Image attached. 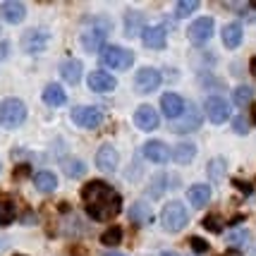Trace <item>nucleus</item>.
Listing matches in <instances>:
<instances>
[{
    "label": "nucleus",
    "mask_w": 256,
    "mask_h": 256,
    "mask_svg": "<svg viewBox=\"0 0 256 256\" xmlns=\"http://www.w3.org/2000/svg\"><path fill=\"white\" fill-rule=\"evenodd\" d=\"M122 237H124V232H122V228H118V225H112V228H108L106 232L100 234V242L106 246H118L120 242H122Z\"/></svg>",
    "instance_id": "c756f323"
},
{
    "label": "nucleus",
    "mask_w": 256,
    "mask_h": 256,
    "mask_svg": "<svg viewBox=\"0 0 256 256\" xmlns=\"http://www.w3.org/2000/svg\"><path fill=\"white\" fill-rule=\"evenodd\" d=\"M184 108H187V115L180 120L178 118V122H175V132L178 134H184V132H194V130H199V124H201V112L196 110V106L194 103H184Z\"/></svg>",
    "instance_id": "2eb2a0df"
},
{
    "label": "nucleus",
    "mask_w": 256,
    "mask_h": 256,
    "mask_svg": "<svg viewBox=\"0 0 256 256\" xmlns=\"http://www.w3.org/2000/svg\"><path fill=\"white\" fill-rule=\"evenodd\" d=\"M8 53H10V44L8 41H0V60H5Z\"/></svg>",
    "instance_id": "58836bf2"
},
{
    "label": "nucleus",
    "mask_w": 256,
    "mask_h": 256,
    "mask_svg": "<svg viewBox=\"0 0 256 256\" xmlns=\"http://www.w3.org/2000/svg\"><path fill=\"white\" fill-rule=\"evenodd\" d=\"M232 127H234V132H237V134H246V118H244V115L234 118Z\"/></svg>",
    "instance_id": "e433bc0d"
},
{
    "label": "nucleus",
    "mask_w": 256,
    "mask_h": 256,
    "mask_svg": "<svg viewBox=\"0 0 256 256\" xmlns=\"http://www.w3.org/2000/svg\"><path fill=\"white\" fill-rule=\"evenodd\" d=\"M204 110L208 115V120L216 124H223L228 118H230V106L223 96H208L206 103H204Z\"/></svg>",
    "instance_id": "1a4fd4ad"
},
{
    "label": "nucleus",
    "mask_w": 256,
    "mask_h": 256,
    "mask_svg": "<svg viewBox=\"0 0 256 256\" xmlns=\"http://www.w3.org/2000/svg\"><path fill=\"white\" fill-rule=\"evenodd\" d=\"M86 84H89V89L96 91V94H110V91H115V86H118V79L112 77V74H108L106 70H94L89 77H86Z\"/></svg>",
    "instance_id": "f8f14e48"
},
{
    "label": "nucleus",
    "mask_w": 256,
    "mask_h": 256,
    "mask_svg": "<svg viewBox=\"0 0 256 256\" xmlns=\"http://www.w3.org/2000/svg\"><path fill=\"white\" fill-rule=\"evenodd\" d=\"M72 122L84 127V130H96L103 122V112L96 106H77L72 110Z\"/></svg>",
    "instance_id": "423d86ee"
},
{
    "label": "nucleus",
    "mask_w": 256,
    "mask_h": 256,
    "mask_svg": "<svg viewBox=\"0 0 256 256\" xmlns=\"http://www.w3.org/2000/svg\"><path fill=\"white\" fill-rule=\"evenodd\" d=\"M103 256H127V254H120V252H106Z\"/></svg>",
    "instance_id": "a19ab883"
},
{
    "label": "nucleus",
    "mask_w": 256,
    "mask_h": 256,
    "mask_svg": "<svg viewBox=\"0 0 256 256\" xmlns=\"http://www.w3.org/2000/svg\"><path fill=\"white\" fill-rule=\"evenodd\" d=\"M0 17L8 24H20L26 17V8L24 2H17V0H8L0 5Z\"/></svg>",
    "instance_id": "f3484780"
},
{
    "label": "nucleus",
    "mask_w": 256,
    "mask_h": 256,
    "mask_svg": "<svg viewBox=\"0 0 256 256\" xmlns=\"http://www.w3.org/2000/svg\"><path fill=\"white\" fill-rule=\"evenodd\" d=\"M142 44L151 50H160L168 44V29L163 24H154V26H144L142 29Z\"/></svg>",
    "instance_id": "9b49d317"
},
{
    "label": "nucleus",
    "mask_w": 256,
    "mask_h": 256,
    "mask_svg": "<svg viewBox=\"0 0 256 256\" xmlns=\"http://www.w3.org/2000/svg\"><path fill=\"white\" fill-rule=\"evenodd\" d=\"M242 36H244V34H242V24L230 22L223 26V46L228 50H234L237 46L242 44Z\"/></svg>",
    "instance_id": "412c9836"
},
{
    "label": "nucleus",
    "mask_w": 256,
    "mask_h": 256,
    "mask_svg": "<svg viewBox=\"0 0 256 256\" xmlns=\"http://www.w3.org/2000/svg\"><path fill=\"white\" fill-rule=\"evenodd\" d=\"M228 244L237 246V249H244L246 244H249V240H252V234H249V230L246 228H234V230H230L228 232Z\"/></svg>",
    "instance_id": "a878e982"
},
{
    "label": "nucleus",
    "mask_w": 256,
    "mask_h": 256,
    "mask_svg": "<svg viewBox=\"0 0 256 256\" xmlns=\"http://www.w3.org/2000/svg\"><path fill=\"white\" fill-rule=\"evenodd\" d=\"M120 163V154L115 151V146L112 144H103L96 151V168L103 170V172H112L115 168Z\"/></svg>",
    "instance_id": "4468645a"
},
{
    "label": "nucleus",
    "mask_w": 256,
    "mask_h": 256,
    "mask_svg": "<svg viewBox=\"0 0 256 256\" xmlns=\"http://www.w3.org/2000/svg\"><path fill=\"white\" fill-rule=\"evenodd\" d=\"M142 22H144V17L139 14V12H130L127 17H124V34L132 38L136 34L142 32Z\"/></svg>",
    "instance_id": "c85d7f7f"
},
{
    "label": "nucleus",
    "mask_w": 256,
    "mask_h": 256,
    "mask_svg": "<svg viewBox=\"0 0 256 256\" xmlns=\"http://www.w3.org/2000/svg\"><path fill=\"white\" fill-rule=\"evenodd\" d=\"M252 112H254L252 118H254V122H256V103H254V106H252Z\"/></svg>",
    "instance_id": "c03bdc74"
},
{
    "label": "nucleus",
    "mask_w": 256,
    "mask_h": 256,
    "mask_svg": "<svg viewBox=\"0 0 256 256\" xmlns=\"http://www.w3.org/2000/svg\"><path fill=\"white\" fill-rule=\"evenodd\" d=\"M82 201H84V208L94 220H110L118 213L122 211V196L112 190L108 182L103 180H91L84 184L82 190Z\"/></svg>",
    "instance_id": "f257e3e1"
},
{
    "label": "nucleus",
    "mask_w": 256,
    "mask_h": 256,
    "mask_svg": "<svg viewBox=\"0 0 256 256\" xmlns=\"http://www.w3.org/2000/svg\"><path fill=\"white\" fill-rule=\"evenodd\" d=\"M232 184H234V187H237L240 192H242V194H252V184H249V182H242V180L234 178V180H232Z\"/></svg>",
    "instance_id": "4c0bfd02"
},
{
    "label": "nucleus",
    "mask_w": 256,
    "mask_h": 256,
    "mask_svg": "<svg viewBox=\"0 0 256 256\" xmlns=\"http://www.w3.org/2000/svg\"><path fill=\"white\" fill-rule=\"evenodd\" d=\"M34 187L38 192H44V194H50V192L58 190V178L50 170H38L34 175Z\"/></svg>",
    "instance_id": "4be33fe9"
},
{
    "label": "nucleus",
    "mask_w": 256,
    "mask_h": 256,
    "mask_svg": "<svg viewBox=\"0 0 256 256\" xmlns=\"http://www.w3.org/2000/svg\"><path fill=\"white\" fill-rule=\"evenodd\" d=\"M213 29H216V22H213V17H199L196 22L190 24V32H187V36H190L192 44H206L208 38L213 36Z\"/></svg>",
    "instance_id": "9d476101"
},
{
    "label": "nucleus",
    "mask_w": 256,
    "mask_h": 256,
    "mask_svg": "<svg viewBox=\"0 0 256 256\" xmlns=\"http://www.w3.org/2000/svg\"><path fill=\"white\" fill-rule=\"evenodd\" d=\"M110 29H112V24L108 22V20H91L89 26L84 29V34H82V46H84V50H89V53L103 50V44H106Z\"/></svg>",
    "instance_id": "f03ea898"
},
{
    "label": "nucleus",
    "mask_w": 256,
    "mask_h": 256,
    "mask_svg": "<svg viewBox=\"0 0 256 256\" xmlns=\"http://www.w3.org/2000/svg\"><path fill=\"white\" fill-rule=\"evenodd\" d=\"M14 216H17L14 204L10 199H0V225H10L14 220Z\"/></svg>",
    "instance_id": "7c9ffc66"
},
{
    "label": "nucleus",
    "mask_w": 256,
    "mask_h": 256,
    "mask_svg": "<svg viewBox=\"0 0 256 256\" xmlns=\"http://www.w3.org/2000/svg\"><path fill=\"white\" fill-rule=\"evenodd\" d=\"M26 120V106L20 98H5L0 103V124L14 130Z\"/></svg>",
    "instance_id": "39448f33"
},
{
    "label": "nucleus",
    "mask_w": 256,
    "mask_h": 256,
    "mask_svg": "<svg viewBox=\"0 0 256 256\" xmlns=\"http://www.w3.org/2000/svg\"><path fill=\"white\" fill-rule=\"evenodd\" d=\"M252 86H237L232 94V100L234 106H240V108H246V103H252Z\"/></svg>",
    "instance_id": "473e14b6"
},
{
    "label": "nucleus",
    "mask_w": 256,
    "mask_h": 256,
    "mask_svg": "<svg viewBox=\"0 0 256 256\" xmlns=\"http://www.w3.org/2000/svg\"><path fill=\"white\" fill-rule=\"evenodd\" d=\"M2 244H5V240H2V237H0V249H2Z\"/></svg>",
    "instance_id": "a18cd8bd"
},
{
    "label": "nucleus",
    "mask_w": 256,
    "mask_h": 256,
    "mask_svg": "<svg viewBox=\"0 0 256 256\" xmlns=\"http://www.w3.org/2000/svg\"><path fill=\"white\" fill-rule=\"evenodd\" d=\"M194 156H196V146L192 144V142H180V144L170 151V158H172L175 163H180V166H187V163H192V160H194Z\"/></svg>",
    "instance_id": "aec40b11"
},
{
    "label": "nucleus",
    "mask_w": 256,
    "mask_h": 256,
    "mask_svg": "<svg viewBox=\"0 0 256 256\" xmlns=\"http://www.w3.org/2000/svg\"><path fill=\"white\" fill-rule=\"evenodd\" d=\"M134 62V53L122 46H103L100 50V65L108 70H130Z\"/></svg>",
    "instance_id": "20e7f679"
},
{
    "label": "nucleus",
    "mask_w": 256,
    "mask_h": 256,
    "mask_svg": "<svg viewBox=\"0 0 256 256\" xmlns=\"http://www.w3.org/2000/svg\"><path fill=\"white\" fill-rule=\"evenodd\" d=\"M187 199H190V204L194 208H204L211 201V187L208 184H192L187 190Z\"/></svg>",
    "instance_id": "6ab92c4d"
},
{
    "label": "nucleus",
    "mask_w": 256,
    "mask_h": 256,
    "mask_svg": "<svg viewBox=\"0 0 256 256\" xmlns=\"http://www.w3.org/2000/svg\"><path fill=\"white\" fill-rule=\"evenodd\" d=\"M26 170H29V168H26V166L17 168V170H14V178H24V172H26Z\"/></svg>",
    "instance_id": "ea45409f"
},
{
    "label": "nucleus",
    "mask_w": 256,
    "mask_h": 256,
    "mask_svg": "<svg viewBox=\"0 0 256 256\" xmlns=\"http://www.w3.org/2000/svg\"><path fill=\"white\" fill-rule=\"evenodd\" d=\"M72 256H86L84 252H79V249H72Z\"/></svg>",
    "instance_id": "79ce46f5"
},
{
    "label": "nucleus",
    "mask_w": 256,
    "mask_h": 256,
    "mask_svg": "<svg viewBox=\"0 0 256 256\" xmlns=\"http://www.w3.org/2000/svg\"><path fill=\"white\" fill-rule=\"evenodd\" d=\"M160 110L166 112L168 120H178V118H182V112H184V100L180 98L178 94H163Z\"/></svg>",
    "instance_id": "dca6fc26"
},
{
    "label": "nucleus",
    "mask_w": 256,
    "mask_h": 256,
    "mask_svg": "<svg viewBox=\"0 0 256 256\" xmlns=\"http://www.w3.org/2000/svg\"><path fill=\"white\" fill-rule=\"evenodd\" d=\"M48 44H50V34L46 32V29H29L22 36V48L26 53H32V56L44 53L46 48H48Z\"/></svg>",
    "instance_id": "6e6552de"
},
{
    "label": "nucleus",
    "mask_w": 256,
    "mask_h": 256,
    "mask_svg": "<svg viewBox=\"0 0 256 256\" xmlns=\"http://www.w3.org/2000/svg\"><path fill=\"white\" fill-rule=\"evenodd\" d=\"M166 182H168L166 175H156V178L151 180V190H148V194H151L154 199H158V196L166 192Z\"/></svg>",
    "instance_id": "72a5a7b5"
},
{
    "label": "nucleus",
    "mask_w": 256,
    "mask_h": 256,
    "mask_svg": "<svg viewBox=\"0 0 256 256\" xmlns=\"http://www.w3.org/2000/svg\"><path fill=\"white\" fill-rule=\"evenodd\" d=\"M199 10V2L196 0H180L178 5H175V14H178L180 20H184V17H190L192 12Z\"/></svg>",
    "instance_id": "2f4dec72"
},
{
    "label": "nucleus",
    "mask_w": 256,
    "mask_h": 256,
    "mask_svg": "<svg viewBox=\"0 0 256 256\" xmlns=\"http://www.w3.org/2000/svg\"><path fill=\"white\" fill-rule=\"evenodd\" d=\"M160 86V72L154 67H142L134 74V89L139 94H154Z\"/></svg>",
    "instance_id": "0eeeda50"
},
{
    "label": "nucleus",
    "mask_w": 256,
    "mask_h": 256,
    "mask_svg": "<svg viewBox=\"0 0 256 256\" xmlns=\"http://www.w3.org/2000/svg\"><path fill=\"white\" fill-rule=\"evenodd\" d=\"M130 220L136 225H146V223H151L154 220V216H151V208L146 206L144 201H136L132 206V211H130Z\"/></svg>",
    "instance_id": "393cba45"
},
{
    "label": "nucleus",
    "mask_w": 256,
    "mask_h": 256,
    "mask_svg": "<svg viewBox=\"0 0 256 256\" xmlns=\"http://www.w3.org/2000/svg\"><path fill=\"white\" fill-rule=\"evenodd\" d=\"M160 223H163L168 232H180L184 225L190 223V211L184 208L182 201H170L160 211Z\"/></svg>",
    "instance_id": "7ed1b4c3"
},
{
    "label": "nucleus",
    "mask_w": 256,
    "mask_h": 256,
    "mask_svg": "<svg viewBox=\"0 0 256 256\" xmlns=\"http://www.w3.org/2000/svg\"><path fill=\"white\" fill-rule=\"evenodd\" d=\"M65 100H67V94L60 84H48V86L44 89V103L46 106L60 108V106H65Z\"/></svg>",
    "instance_id": "5701e85b"
},
{
    "label": "nucleus",
    "mask_w": 256,
    "mask_h": 256,
    "mask_svg": "<svg viewBox=\"0 0 256 256\" xmlns=\"http://www.w3.org/2000/svg\"><path fill=\"white\" fill-rule=\"evenodd\" d=\"M82 72H84V67H82L79 60H65L60 65V74H62V79H65L67 84H79Z\"/></svg>",
    "instance_id": "b1692460"
},
{
    "label": "nucleus",
    "mask_w": 256,
    "mask_h": 256,
    "mask_svg": "<svg viewBox=\"0 0 256 256\" xmlns=\"http://www.w3.org/2000/svg\"><path fill=\"white\" fill-rule=\"evenodd\" d=\"M160 256H180V254H178V252H163Z\"/></svg>",
    "instance_id": "37998d69"
},
{
    "label": "nucleus",
    "mask_w": 256,
    "mask_h": 256,
    "mask_svg": "<svg viewBox=\"0 0 256 256\" xmlns=\"http://www.w3.org/2000/svg\"><path fill=\"white\" fill-rule=\"evenodd\" d=\"M225 170H228V160L225 158H213V160H208V168H206V172H208V178L213 182H220L225 178Z\"/></svg>",
    "instance_id": "cd10ccee"
},
{
    "label": "nucleus",
    "mask_w": 256,
    "mask_h": 256,
    "mask_svg": "<svg viewBox=\"0 0 256 256\" xmlns=\"http://www.w3.org/2000/svg\"><path fill=\"white\" fill-rule=\"evenodd\" d=\"M144 156L151 160V163H168L170 160V148H168L163 142L158 139H151L144 144Z\"/></svg>",
    "instance_id": "a211bd4d"
},
{
    "label": "nucleus",
    "mask_w": 256,
    "mask_h": 256,
    "mask_svg": "<svg viewBox=\"0 0 256 256\" xmlns=\"http://www.w3.org/2000/svg\"><path fill=\"white\" fill-rule=\"evenodd\" d=\"M204 228H206V230H211V232H223V220H220L216 213H211V216H206V218H204Z\"/></svg>",
    "instance_id": "f704fd0d"
},
{
    "label": "nucleus",
    "mask_w": 256,
    "mask_h": 256,
    "mask_svg": "<svg viewBox=\"0 0 256 256\" xmlns=\"http://www.w3.org/2000/svg\"><path fill=\"white\" fill-rule=\"evenodd\" d=\"M134 124L139 130H144V132H154L160 124V118H158V112L151 106H139L136 112H134Z\"/></svg>",
    "instance_id": "ddd939ff"
},
{
    "label": "nucleus",
    "mask_w": 256,
    "mask_h": 256,
    "mask_svg": "<svg viewBox=\"0 0 256 256\" xmlns=\"http://www.w3.org/2000/svg\"><path fill=\"white\" fill-rule=\"evenodd\" d=\"M190 244H192V249H194L196 254H206V252H208V242H206V240H201V237H192Z\"/></svg>",
    "instance_id": "c9c22d12"
},
{
    "label": "nucleus",
    "mask_w": 256,
    "mask_h": 256,
    "mask_svg": "<svg viewBox=\"0 0 256 256\" xmlns=\"http://www.w3.org/2000/svg\"><path fill=\"white\" fill-rule=\"evenodd\" d=\"M62 170H65L67 178L77 180L86 172V166H84V160H79V158H67V160H62Z\"/></svg>",
    "instance_id": "bb28decb"
}]
</instances>
